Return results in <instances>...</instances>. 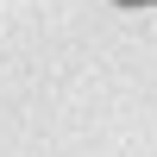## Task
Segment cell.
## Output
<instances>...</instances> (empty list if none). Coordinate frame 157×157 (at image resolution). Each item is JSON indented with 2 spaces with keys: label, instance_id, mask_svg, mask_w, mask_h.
Listing matches in <instances>:
<instances>
[{
  "label": "cell",
  "instance_id": "obj_1",
  "mask_svg": "<svg viewBox=\"0 0 157 157\" xmlns=\"http://www.w3.org/2000/svg\"><path fill=\"white\" fill-rule=\"evenodd\" d=\"M120 6H157V0H120Z\"/></svg>",
  "mask_w": 157,
  "mask_h": 157
}]
</instances>
